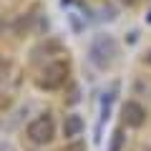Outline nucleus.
Wrapping results in <instances>:
<instances>
[{
	"label": "nucleus",
	"instance_id": "nucleus-5",
	"mask_svg": "<svg viewBox=\"0 0 151 151\" xmlns=\"http://www.w3.org/2000/svg\"><path fill=\"white\" fill-rule=\"evenodd\" d=\"M124 3H134V0H124Z\"/></svg>",
	"mask_w": 151,
	"mask_h": 151
},
{
	"label": "nucleus",
	"instance_id": "nucleus-2",
	"mask_svg": "<svg viewBox=\"0 0 151 151\" xmlns=\"http://www.w3.org/2000/svg\"><path fill=\"white\" fill-rule=\"evenodd\" d=\"M124 121H126V126H134V129H139V126L146 121V111H144V106H141V103H136V101H129V103L124 106Z\"/></svg>",
	"mask_w": 151,
	"mask_h": 151
},
{
	"label": "nucleus",
	"instance_id": "nucleus-6",
	"mask_svg": "<svg viewBox=\"0 0 151 151\" xmlns=\"http://www.w3.org/2000/svg\"><path fill=\"white\" fill-rule=\"evenodd\" d=\"M0 30H3V20H0Z\"/></svg>",
	"mask_w": 151,
	"mask_h": 151
},
{
	"label": "nucleus",
	"instance_id": "nucleus-1",
	"mask_svg": "<svg viewBox=\"0 0 151 151\" xmlns=\"http://www.w3.org/2000/svg\"><path fill=\"white\" fill-rule=\"evenodd\" d=\"M53 134H55V124H53V119H50L48 113L38 116L35 121L28 124V139L33 144H48L53 139Z\"/></svg>",
	"mask_w": 151,
	"mask_h": 151
},
{
	"label": "nucleus",
	"instance_id": "nucleus-4",
	"mask_svg": "<svg viewBox=\"0 0 151 151\" xmlns=\"http://www.w3.org/2000/svg\"><path fill=\"white\" fill-rule=\"evenodd\" d=\"M81 129H83V121L78 119V116H65V124H63V134L65 136H76Z\"/></svg>",
	"mask_w": 151,
	"mask_h": 151
},
{
	"label": "nucleus",
	"instance_id": "nucleus-3",
	"mask_svg": "<svg viewBox=\"0 0 151 151\" xmlns=\"http://www.w3.org/2000/svg\"><path fill=\"white\" fill-rule=\"evenodd\" d=\"M65 73H68V68H65V63H53V65H48L45 68V78H43V86L45 88H55V86H60V83L65 81Z\"/></svg>",
	"mask_w": 151,
	"mask_h": 151
}]
</instances>
